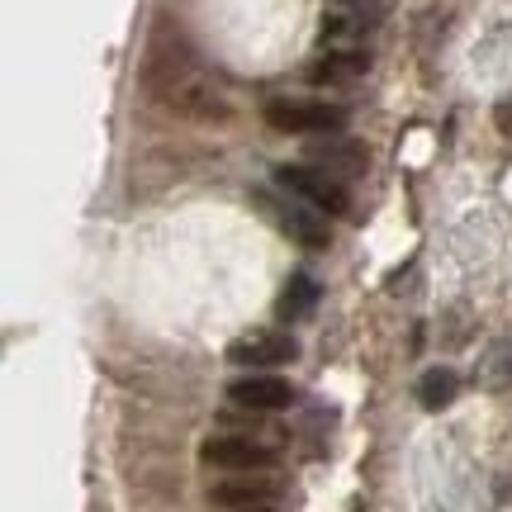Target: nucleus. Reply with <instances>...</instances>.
Segmentation results:
<instances>
[{
	"label": "nucleus",
	"mask_w": 512,
	"mask_h": 512,
	"mask_svg": "<svg viewBox=\"0 0 512 512\" xmlns=\"http://www.w3.org/2000/svg\"><path fill=\"white\" fill-rule=\"evenodd\" d=\"M266 124L280 133H337V128H347V110L323 105V100H271Z\"/></svg>",
	"instance_id": "7ed1b4c3"
},
{
	"label": "nucleus",
	"mask_w": 512,
	"mask_h": 512,
	"mask_svg": "<svg viewBox=\"0 0 512 512\" xmlns=\"http://www.w3.org/2000/svg\"><path fill=\"white\" fill-rule=\"evenodd\" d=\"M309 166L328 171V176H337V181H347V176H361V171H366V152H361L356 143H347V138H332V143H313L309 147Z\"/></svg>",
	"instance_id": "1a4fd4ad"
},
{
	"label": "nucleus",
	"mask_w": 512,
	"mask_h": 512,
	"mask_svg": "<svg viewBox=\"0 0 512 512\" xmlns=\"http://www.w3.org/2000/svg\"><path fill=\"white\" fill-rule=\"evenodd\" d=\"M275 181L285 185L290 195H299L304 204H313L318 214H347L351 209L347 185L337 176H328V171H318V166H280Z\"/></svg>",
	"instance_id": "f03ea898"
},
{
	"label": "nucleus",
	"mask_w": 512,
	"mask_h": 512,
	"mask_svg": "<svg viewBox=\"0 0 512 512\" xmlns=\"http://www.w3.org/2000/svg\"><path fill=\"white\" fill-rule=\"evenodd\" d=\"M266 209L275 214V223H280V233L285 238H294L299 247H328V219H313L318 209L313 204H271L266 200Z\"/></svg>",
	"instance_id": "6e6552de"
},
{
	"label": "nucleus",
	"mask_w": 512,
	"mask_h": 512,
	"mask_svg": "<svg viewBox=\"0 0 512 512\" xmlns=\"http://www.w3.org/2000/svg\"><path fill=\"white\" fill-rule=\"evenodd\" d=\"M313 309H318V280H313L309 271L290 275V285H285V294H280L275 313H280L285 323H299V318H309Z\"/></svg>",
	"instance_id": "9d476101"
},
{
	"label": "nucleus",
	"mask_w": 512,
	"mask_h": 512,
	"mask_svg": "<svg viewBox=\"0 0 512 512\" xmlns=\"http://www.w3.org/2000/svg\"><path fill=\"white\" fill-rule=\"evenodd\" d=\"M456 394H460V375L456 370H446V366L427 370V375L418 380V403L427 408V413H441L446 403H456Z\"/></svg>",
	"instance_id": "9b49d317"
},
{
	"label": "nucleus",
	"mask_w": 512,
	"mask_h": 512,
	"mask_svg": "<svg viewBox=\"0 0 512 512\" xmlns=\"http://www.w3.org/2000/svg\"><path fill=\"white\" fill-rule=\"evenodd\" d=\"M200 456H204V465L238 470V475H266L275 465V451L256 437H209Z\"/></svg>",
	"instance_id": "20e7f679"
},
{
	"label": "nucleus",
	"mask_w": 512,
	"mask_h": 512,
	"mask_svg": "<svg viewBox=\"0 0 512 512\" xmlns=\"http://www.w3.org/2000/svg\"><path fill=\"white\" fill-rule=\"evenodd\" d=\"M147 86L157 91L166 110L190 114V119H228V110H233L219 76L209 72L204 62H195L190 53H152Z\"/></svg>",
	"instance_id": "f257e3e1"
},
{
	"label": "nucleus",
	"mask_w": 512,
	"mask_h": 512,
	"mask_svg": "<svg viewBox=\"0 0 512 512\" xmlns=\"http://www.w3.org/2000/svg\"><path fill=\"white\" fill-rule=\"evenodd\" d=\"M299 356V342L290 332H247L228 347V361L233 366H252V370H271V366H285Z\"/></svg>",
	"instance_id": "39448f33"
},
{
	"label": "nucleus",
	"mask_w": 512,
	"mask_h": 512,
	"mask_svg": "<svg viewBox=\"0 0 512 512\" xmlns=\"http://www.w3.org/2000/svg\"><path fill=\"white\" fill-rule=\"evenodd\" d=\"M228 399L247 413H280V408H290L294 389L280 375H242V380L228 384Z\"/></svg>",
	"instance_id": "0eeeda50"
},
{
	"label": "nucleus",
	"mask_w": 512,
	"mask_h": 512,
	"mask_svg": "<svg viewBox=\"0 0 512 512\" xmlns=\"http://www.w3.org/2000/svg\"><path fill=\"white\" fill-rule=\"evenodd\" d=\"M209 498H214V508H228V512H261L280 498V484L266 479V475H242V479H223V484H214Z\"/></svg>",
	"instance_id": "423d86ee"
},
{
	"label": "nucleus",
	"mask_w": 512,
	"mask_h": 512,
	"mask_svg": "<svg viewBox=\"0 0 512 512\" xmlns=\"http://www.w3.org/2000/svg\"><path fill=\"white\" fill-rule=\"evenodd\" d=\"M494 124H498V133H512V91L498 100V110H494Z\"/></svg>",
	"instance_id": "ddd939ff"
},
{
	"label": "nucleus",
	"mask_w": 512,
	"mask_h": 512,
	"mask_svg": "<svg viewBox=\"0 0 512 512\" xmlns=\"http://www.w3.org/2000/svg\"><path fill=\"white\" fill-rule=\"evenodd\" d=\"M366 72V57L361 53H328L313 67V81H356Z\"/></svg>",
	"instance_id": "f8f14e48"
}]
</instances>
